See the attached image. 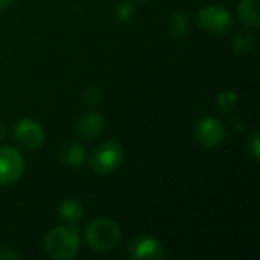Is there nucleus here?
I'll return each instance as SVG.
<instances>
[{"label":"nucleus","mask_w":260,"mask_h":260,"mask_svg":"<svg viewBox=\"0 0 260 260\" xmlns=\"http://www.w3.org/2000/svg\"><path fill=\"white\" fill-rule=\"evenodd\" d=\"M101 98H102V94H101V91H99V88L98 87H88L87 90H85V93H84V101H85V104L87 105H96L99 101H101Z\"/></svg>","instance_id":"18"},{"label":"nucleus","mask_w":260,"mask_h":260,"mask_svg":"<svg viewBox=\"0 0 260 260\" xmlns=\"http://www.w3.org/2000/svg\"><path fill=\"white\" fill-rule=\"evenodd\" d=\"M44 250L50 259H73L79 251V235L69 225L55 227L44 238Z\"/></svg>","instance_id":"1"},{"label":"nucleus","mask_w":260,"mask_h":260,"mask_svg":"<svg viewBox=\"0 0 260 260\" xmlns=\"http://www.w3.org/2000/svg\"><path fill=\"white\" fill-rule=\"evenodd\" d=\"M139 2H146V0H139Z\"/></svg>","instance_id":"22"},{"label":"nucleus","mask_w":260,"mask_h":260,"mask_svg":"<svg viewBox=\"0 0 260 260\" xmlns=\"http://www.w3.org/2000/svg\"><path fill=\"white\" fill-rule=\"evenodd\" d=\"M123 148L117 142L99 145L90 155V168L99 175H108L119 169L123 161Z\"/></svg>","instance_id":"3"},{"label":"nucleus","mask_w":260,"mask_h":260,"mask_svg":"<svg viewBox=\"0 0 260 260\" xmlns=\"http://www.w3.org/2000/svg\"><path fill=\"white\" fill-rule=\"evenodd\" d=\"M247 149H248V154L254 158V160H259L260 158V143H259V134H253L250 139H248V143H247Z\"/></svg>","instance_id":"17"},{"label":"nucleus","mask_w":260,"mask_h":260,"mask_svg":"<svg viewBox=\"0 0 260 260\" xmlns=\"http://www.w3.org/2000/svg\"><path fill=\"white\" fill-rule=\"evenodd\" d=\"M198 24L207 34L221 35L232 27L233 17L225 8L218 5H209L198 12Z\"/></svg>","instance_id":"4"},{"label":"nucleus","mask_w":260,"mask_h":260,"mask_svg":"<svg viewBox=\"0 0 260 260\" xmlns=\"http://www.w3.org/2000/svg\"><path fill=\"white\" fill-rule=\"evenodd\" d=\"M18 257H20V254L12 251L9 247H2L0 245V260H12L18 259Z\"/></svg>","instance_id":"19"},{"label":"nucleus","mask_w":260,"mask_h":260,"mask_svg":"<svg viewBox=\"0 0 260 260\" xmlns=\"http://www.w3.org/2000/svg\"><path fill=\"white\" fill-rule=\"evenodd\" d=\"M12 2H14V0H0V11L8 9V8L12 5Z\"/></svg>","instance_id":"20"},{"label":"nucleus","mask_w":260,"mask_h":260,"mask_svg":"<svg viewBox=\"0 0 260 260\" xmlns=\"http://www.w3.org/2000/svg\"><path fill=\"white\" fill-rule=\"evenodd\" d=\"M5 136H6V129H5L3 126H0V140H3Z\"/></svg>","instance_id":"21"},{"label":"nucleus","mask_w":260,"mask_h":260,"mask_svg":"<svg viewBox=\"0 0 260 260\" xmlns=\"http://www.w3.org/2000/svg\"><path fill=\"white\" fill-rule=\"evenodd\" d=\"M24 171L21 154L9 146L0 148V186L15 183Z\"/></svg>","instance_id":"5"},{"label":"nucleus","mask_w":260,"mask_h":260,"mask_svg":"<svg viewBox=\"0 0 260 260\" xmlns=\"http://www.w3.org/2000/svg\"><path fill=\"white\" fill-rule=\"evenodd\" d=\"M236 104H238V94L235 91L227 90V91H222L218 94L216 105H218V110L221 113H230Z\"/></svg>","instance_id":"15"},{"label":"nucleus","mask_w":260,"mask_h":260,"mask_svg":"<svg viewBox=\"0 0 260 260\" xmlns=\"http://www.w3.org/2000/svg\"><path fill=\"white\" fill-rule=\"evenodd\" d=\"M102 128H104L102 116L98 111H88L79 119L76 129L84 140H93L102 133Z\"/></svg>","instance_id":"9"},{"label":"nucleus","mask_w":260,"mask_h":260,"mask_svg":"<svg viewBox=\"0 0 260 260\" xmlns=\"http://www.w3.org/2000/svg\"><path fill=\"white\" fill-rule=\"evenodd\" d=\"M134 14H136V6L131 2L123 0L116 8V15L120 21H129L134 17Z\"/></svg>","instance_id":"16"},{"label":"nucleus","mask_w":260,"mask_h":260,"mask_svg":"<svg viewBox=\"0 0 260 260\" xmlns=\"http://www.w3.org/2000/svg\"><path fill=\"white\" fill-rule=\"evenodd\" d=\"M254 47V37L250 34H239L233 38V50L238 53H250Z\"/></svg>","instance_id":"14"},{"label":"nucleus","mask_w":260,"mask_h":260,"mask_svg":"<svg viewBox=\"0 0 260 260\" xmlns=\"http://www.w3.org/2000/svg\"><path fill=\"white\" fill-rule=\"evenodd\" d=\"M171 29L177 37H184L189 32V17L186 12H175L171 18Z\"/></svg>","instance_id":"13"},{"label":"nucleus","mask_w":260,"mask_h":260,"mask_svg":"<svg viewBox=\"0 0 260 260\" xmlns=\"http://www.w3.org/2000/svg\"><path fill=\"white\" fill-rule=\"evenodd\" d=\"M62 160L67 166L70 168H78L85 161V149L84 146L78 145V143H69L64 148L62 152Z\"/></svg>","instance_id":"12"},{"label":"nucleus","mask_w":260,"mask_h":260,"mask_svg":"<svg viewBox=\"0 0 260 260\" xmlns=\"http://www.w3.org/2000/svg\"><path fill=\"white\" fill-rule=\"evenodd\" d=\"M195 139L206 148H215L225 139V129L222 123L213 117H204L195 125Z\"/></svg>","instance_id":"7"},{"label":"nucleus","mask_w":260,"mask_h":260,"mask_svg":"<svg viewBox=\"0 0 260 260\" xmlns=\"http://www.w3.org/2000/svg\"><path fill=\"white\" fill-rule=\"evenodd\" d=\"M259 2L260 0H241L238 14L244 24H247L250 27H259Z\"/></svg>","instance_id":"10"},{"label":"nucleus","mask_w":260,"mask_h":260,"mask_svg":"<svg viewBox=\"0 0 260 260\" xmlns=\"http://www.w3.org/2000/svg\"><path fill=\"white\" fill-rule=\"evenodd\" d=\"M14 136L17 142L26 148L27 151H35L38 149L43 142H44V129L43 126L32 120V119H21L15 123L14 128Z\"/></svg>","instance_id":"6"},{"label":"nucleus","mask_w":260,"mask_h":260,"mask_svg":"<svg viewBox=\"0 0 260 260\" xmlns=\"http://www.w3.org/2000/svg\"><path fill=\"white\" fill-rule=\"evenodd\" d=\"M85 241L96 251H111L120 242V229L113 219L96 218L85 227Z\"/></svg>","instance_id":"2"},{"label":"nucleus","mask_w":260,"mask_h":260,"mask_svg":"<svg viewBox=\"0 0 260 260\" xmlns=\"http://www.w3.org/2000/svg\"><path fill=\"white\" fill-rule=\"evenodd\" d=\"M58 215L67 222H78L84 216V209L81 203L75 200H64L58 207Z\"/></svg>","instance_id":"11"},{"label":"nucleus","mask_w":260,"mask_h":260,"mask_svg":"<svg viewBox=\"0 0 260 260\" xmlns=\"http://www.w3.org/2000/svg\"><path fill=\"white\" fill-rule=\"evenodd\" d=\"M128 254L131 259L149 260L163 257V245L151 236H140L136 238L128 248Z\"/></svg>","instance_id":"8"}]
</instances>
